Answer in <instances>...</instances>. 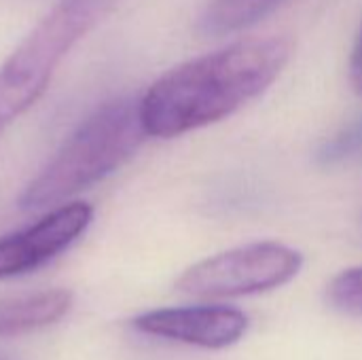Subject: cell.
<instances>
[{"label":"cell","instance_id":"1","mask_svg":"<svg viewBox=\"0 0 362 360\" xmlns=\"http://www.w3.org/2000/svg\"><path fill=\"white\" fill-rule=\"evenodd\" d=\"M293 57L282 34L235 40L159 76L140 98L148 136L176 138L231 117L257 100Z\"/></svg>","mask_w":362,"mask_h":360},{"label":"cell","instance_id":"2","mask_svg":"<svg viewBox=\"0 0 362 360\" xmlns=\"http://www.w3.org/2000/svg\"><path fill=\"white\" fill-rule=\"evenodd\" d=\"M146 138L140 100L106 102L78 125L53 161L25 185L17 199L19 208L42 210L66 204L119 170Z\"/></svg>","mask_w":362,"mask_h":360},{"label":"cell","instance_id":"3","mask_svg":"<svg viewBox=\"0 0 362 360\" xmlns=\"http://www.w3.org/2000/svg\"><path fill=\"white\" fill-rule=\"evenodd\" d=\"M121 0H57L0 64V136L47 91L72 47Z\"/></svg>","mask_w":362,"mask_h":360},{"label":"cell","instance_id":"4","mask_svg":"<svg viewBox=\"0 0 362 360\" xmlns=\"http://www.w3.org/2000/svg\"><path fill=\"white\" fill-rule=\"evenodd\" d=\"M303 267V255L282 242H255L212 255L180 274L176 289L199 299H231L274 291Z\"/></svg>","mask_w":362,"mask_h":360},{"label":"cell","instance_id":"5","mask_svg":"<svg viewBox=\"0 0 362 360\" xmlns=\"http://www.w3.org/2000/svg\"><path fill=\"white\" fill-rule=\"evenodd\" d=\"M93 208L85 202L55 206L34 225L0 238V280L38 269L68 246H72L91 225Z\"/></svg>","mask_w":362,"mask_h":360},{"label":"cell","instance_id":"6","mask_svg":"<svg viewBox=\"0 0 362 360\" xmlns=\"http://www.w3.org/2000/svg\"><path fill=\"white\" fill-rule=\"evenodd\" d=\"M140 333L206 350L238 344L248 331V316L229 306H182L151 310L132 323Z\"/></svg>","mask_w":362,"mask_h":360},{"label":"cell","instance_id":"7","mask_svg":"<svg viewBox=\"0 0 362 360\" xmlns=\"http://www.w3.org/2000/svg\"><path fill=\"white\" fill-rule=\"evenodd\" d=\"M72 293L66 289L38 291L0 301V337L23 335L59 323L72 308Z\"/></svg>","mask_w":362,"mask_h":360},{"label":"cell","instance_id":"8","mask_svg":"<svg viewBox=\"0 0 362 360\" xmlns=\"http://www.w3.org/2000/svg\"><path fill=\"white\" fill-rule=\"evenodd\" d=\"M288 0H208L199 17L206 36H225L246 30L269 17Z\"/></svg>","mask_w":362,"mask_h":360},{"label":"cell","instance_id":"9","mask_svg":"<svg viewBox=\"0 0 362 360\" xmlns=\"http://www.w3.org/2000/svg\"><path fill=\"white\" fill-rule=\"evenodd\" d=\"M327 299L337 312L362 318V267H352L335 276L327 289Z\"/></svg>","mask_w":362,"mask_h":360},{"label":"cell","instance_id":"10","mask_svg":"<svg viewBox=\"0 0 362 360\" xmlns=\"http://www.w3.org/2000/svg\"><path fill=\"white\" fill-rule=\"evenodd\" d=\"M358 153H362V117L339 129L333 138L325 140L316 153V159L322 166H337L356 157Z\"/></svg>","mask_w":362,"mask_h":360},{"label":"cell","instance_id":"11","mask_svg":"<svg viewBox=\"0 0 362 360\" xmlns=\"http://www.w3.org/2000/svg\"><path fill=\"white\" fill-rule=\"evenodd\" d=\"M350 83L358 93H362V23L350 55Z\"/></svg>","mask_w":362,"mask_h":360}]
</instances>
